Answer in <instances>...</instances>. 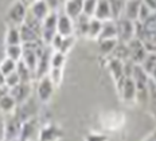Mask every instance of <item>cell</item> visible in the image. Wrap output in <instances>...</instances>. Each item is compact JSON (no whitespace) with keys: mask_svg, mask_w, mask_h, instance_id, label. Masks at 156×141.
<instances>
[{"mask_svg":"<svg viewBox=\"0 0 156 141\" xmlns=\"http://www.w3.org/2000/svg\"><path fill=\"white\" fill-rule=\"evenodd\" d=\"M140 5H141V0H125L122 18L128 19V20H132V22H136L137 20Z\"/></svg>","mask_w":156,"mask_h":141,"instance_id":"2e32d148","label":"cell"},{"mask_svg":"<svg viewBox=\"0 0 156 141\" xmlns=\"http://www.w3.org/2000/svg\"><path fill=\"white\" fill-rule=\"evenodd\" d=\"M5 93H8V89H7V87H0V98L4 96Z\"/></svg>","mask_w":156,"mask_h":141,"instance_id":"f35d334b","label":"cell"},{"mask_svg":"<svg viewBox=\"0 0 156 141\" xmlns=\"http://www.w3.org/2000/svg\"><path fill=\"white\" fill-rule=\"evenodd\" d=\"M57 20L58 12L51 11L46 18L42 20V30H41V41L44 46H50L54 37L57 35Z\"/></svg>","mask_w":156,"mask_h":141,"instance_id":"6da1fadb","label":"cell"},{"mask_svg":"<svg viewBox=\"0 0 156 141\" xmlns=\"http://www.w3.org/2000/svg\"><path fill=\"white\" fill-rule=\"evenodd\" d=\"M74 42H76V35H73V37H67V38H63L62 39V44H61V48L59 51L63 52V54H67L71 47L74 46Z\"/></svg>","mask_w":156,"mask_h":141,"instance_id":"836d02e7","label":"cell"},{"mask_svg":"<svg viewBox=\"0 0 156 141\" xmlns=\"http://www.w3.org/2000/svg\"><path fill=\"white\" fill-rule=\"evenodd\" d=\"M8 116L9 117L4 122V139H5V141H15V140H18V137H19L22 121L15 113L8 114Z\"/></svg>","mask_w":156,"mask_h":141,"instance_id":"ba28073f","label":"cell"},{"mask_svg":"<svg viewBox=\"0 0 156 141\" xmlns=\"http://www.w3.org/2000/svg\"><path fill=\"white\" fill-rule=\"evenodd\" d=\"M4 42H5V46L22 44V38H20L19 27H16V26H8L7 32H5Z\"/></svg>","mask_w":156,"mask_h":141,"instance_id":"7402d4cb","label":"cell"},{"mask_svg":"<svg viewBox=\"0 0 156 141\" xmlns=\"http://www.w3.org/2000/svg\"><path fill=\"white\" fill-rule=\"evenodd\" d=\"M97 2L98 0H83V5H82V14L93 18L94 12H96V7H97Z\"/></svg>","mask_w":156,"mask_h":141,"instance_id":"1f68e13d","label":"cell"},{"mask_svg":"<svg viewBox=\"0 0 156 141\" xmlns=\"http://www.w3.org/2000/svg\"><path fill=\"white\" fill-rule=\"evenodd\" d=\"M108 70L110 75H112L113 81H115L116 86H119V83L124 79V61L117 59V58H110L108 62Z\"/></svg>","mask_w":156,"mask_h":141,"instance_id":"5bb4252c","label":"cell"},{"mask_svg":"<svg viewBox=\"0 0 156 141\" xmlns=\"http://www.w3.org/2000/svg\"><path fill=\"white\" fill-rule=\"evenodd\" d=\"M0 87H5V75L0 71Z\"/></svg>","mask_w":156,"mask_h":141,"instance_id":"8d00e7d4","label":"cell"},{"mask_svg":"<svg viewBox=\"0 0 156 141\" xmlns=\"http://www.w3.org/2000/svg\"><path fill=\"white\" fill-rule=\"evenodd\" d=\"M141 67L144 69L145 73H147L149 77H151V74L156 70V51H154V52H148L147 57H145V59L143 61Z\"/></svg>","mask_w":156,"mask_h":141,"instance_id":"4316f807","label":"cell"},{"mask_svg":"<svg viewBox=\"0 0 156 141\" xmlns=\"http://www.w3.org/2000/svg\"><path fill=\"white\" fill-rule=\"evenodd\" d=\"M104 39H117V26L115 20L102 22V28L97 42L104 41Z\"/></svg>","mask_w":156,"mask_h":141,"instance_id":"d6986e66","label":"cell"},{"mask_svg":"<svg viewBox=\"0 0 156 141\" xmlns=\"http://www.w3.org/2000/svg\"><path fill=\"white\" fill-rule=\"evenodd\" d=\"M116 26H117V39L121 43H128L129 41H132L135 38L136 32H135V22L128 20L125 18H120L117 19Z\"/></svg>","mask_w":156,"mask_h":141,"instance_id":"277c9868","label":"cell"},{"mask_svg":"<svg viewBox=\"0 0 156 141\" xmlns=\"http://www.w3.org/2000/svg\"><path fill=\"white\" fill-rule=\"evenodd\" d=\"M82 5L83 0H66L63 4V12L73 20L82 14Z\"/></svg>","mask_w":156,"mask_h":141,"instance_id":"e0dca14e","label":"cell"},{"mask_svg":"<svg viewBox=\"0 0 156 141\" xmlns=\"http://www.w3.org/2000/svg\"><path fill=\"white\" fill-rule=\"evenodd\" d=\"M28 12H30L35 19H38L39 22H42L51 12V9L48 8V5L43 2V0H37V2L32 3L30 7H28Z\"/></svg>","mask_w":156,"mask_h":141,"instance_id":"9a60e30c","label":"cell"},{"mask_svg":"<svg viewBox=\"0 0 156 141\" xmlns=\"http://www.w3.org/2000/svg\"><path fill=\"white\" fill-rule=\"evenodd\" d=\"M93 18L98 19V20H101V22L113 20L112 19V12H110L109 0H98V2H97L96 12H94Z\"/></svg>","mask_w":156,"mask_h":141,"instance_id":"ac0fdd59","label":"cell"},{"mask_svg":"<svg viewBox=\"0 0 156 141\" xmlns=\"http://www.w3.org/2000/svg\"><path fill=\"white\" fill-rule=\"evenodd\" d=\"M22 2H23L24 4L27 5V7H30V5L32 4V3H35V2H37V0H22Z\"/></svg>","mask_w":156,"mask_h":141,"instance_id":"ab89813d","label":"cell"},{"mask_svg":"<svg viewBox=\"0 0 156 141\" xmlns=\"http://www.w3.org/2000/svg\"><path fill=\"white\" fill-rule=\"evenodd\" d=\"M101 28H102V22L96 18H92L89 22V27H87L86 38L92 39V41H97L100 37V32H101Z\"/></svg>","mask_w":156,"mask_h":141,"instance_id":"603a6c76","label":"cell"},{"mask_svg":"<svg viewBox=\"0 0 156 141\" xmlns=\"http://www.w3.org/2000/svg\"><path fill=\"white\" fill-rule=\"evenodd\" d=\"M144 141H156V132H154V133H151L149 136L145 139Z\"/></svg>","mask_w":156,"mask_h":141,"instance_id":"74e56055","label":"cell"},{"mask_svg":"<svg viewBox=\"0 0 156 141\" xmlns=\"http://www.w3.org/2000/svg\"><path fill=\"white\" fill-rule=\"evenodd\" d=\"M43 2L48 5V8H50L51 11L59 12L58 9H59V7H61V0H43Z\"/></svg>","mask_w":156,"mask_h":141,"instance_id":"d590c367","label":"cell"},{"mask_svg":"<svg viewBox=\"0 0 156 141\" xmlns=\"http://www.w3.org/2000/svg\"><path fill=\"white\" fill-rule=\"evenodd\" d=\"M16 73L19 74L22 82H31L32 77H34V73H32L22 61H19L18 65H16Z\"/></svg>","mask_w":156,"mask_h":141,"instance_id":"f1b7e54d","label":"cell"},{"mask_svg":"<svg viewBox=\"0 0 156 141\" xmlns=\"http://www.w3.org/2000/svg\"><path fill=\"white\" fill-rule=\"evenodd\" d=\"M85 141H108V136L104 133H98V132H92L86 136Z\"/></svg>","mask_w":156,"mask_h":141,"instance_id":"e575fe53","label":"cell"},{"mask_svg":"<svg viewBox=\"0 0 156 141\" xmlns=\"http://www.w3.org/2000/svg\"><path fill=\"white\" fill-rule=\"evenodd\" d=\"M117 43H119V39H104V41H98L100 52L102 55H112Z\"/></svg>","mask_w":156,"mask_h":141,"instance_id":"484cf974","label":"cell"},{"mask_svg":"<svg viewBox=\"0 0 156 141\" xmlns=\"http://www.w3.org/2000/svg\"><path fill=\"white\" fill-rule=\"evenodd\" d=\"M39 133V126H38V120L35 117L27 118L22 122L20 132H19L18 141H28L34 140L35 134Z\"/></svg>","mask_w":156,"mask_h":141,"instance_id":"30bf717a","label":"cell"},{"mask_svg":"<svg viewBox=\"0 0 156 141\" xmlns=\"http://www.w3.org/2000/svg\"><path fill=\"white\" fill-rule=\"evenodd\" d=\"M101 128L109 132H116L120 130L125 124V116L120 111H106L100 118Z\"/></svg>","mask_w":156,"mask_h":141,"instance_id":"3957f363","label":"cell"},{"mask_svg":"<svg viewBox=\"0 0 156 141\" xmlns=\"http://www.w3.org/2000/svg\"><path fill=\"white\" fill-rule=\"evenodd\" d=\"M16 108H18V104L14 100V97L9 93H5L4 96L0 98V113L3 114H12L15 113Z\"/></svg>","mask_w":156,"mask_h":141,"instance_id":"44dd1931","label":"cell"},{"mask_svg":"<svg viewBox=\"0 0 156 141\" xmlns=\"http://www.w3.org/2000/svg\"><path fill=\"white\" fill-rule=\"evenodd\" d=\"M155 2H156V0H155Z\"/></svg>","mask_w":156,"mask_h":141,"instance_id":"7bdbcfd3","label":"cell"},{"mask_svg":"<svg viewBox=\"0 0 156 141\" xmlns=\"http://www.w3.org/2000/svg\"><path fill=\"white\" fill-rule=\"evenodd\" d=\"M121 100L126 104L136 102V82L132 77H124V79L117 86Z\"/></svg>","mask_w":156,"mask_h":141,"instance_id":"8992f818","label":"cell"},{"mask_svg":"<svg viewBox=\"0 0 156 141\" xmlns=\"http://www.w3.org/2000/svg\"><path fill=\"white\" fill-rule=\"evenodd\" d=\"M57 34L63 38L73 37L76 34V27H74V20L69 18L65 12H58V20H57Z\"/></svg>","mask_w":156,"mask_h":141,"instance_id":"9c48e42d","label":"cell"},{"mask_svg":"<svg viewBox=\"0 0 156 141\" xmlns=\"http://www.w3.org/2000/svg\"><path fill=\"white\" fill-rule=\"evenodd\" d=\"M54 90H55V86H54L53 82H51L48 75H44V77H42L38 79L37 96H38V100L41 101V102H43V104L48 102V101L51 100V97H53Z\"/></svg>","mask_w":156,"mask_h":141,"instance_id":"52a82bcc","label":"cell"},{"mask_svg":"<svg viewBox=\"0 0 156 141\" xmlns=\"http://www.w3.org/2000/svg\"><path fill=\"white\" fill-rule=\"evenodd\" d=\"M19 31H20L22 44H24V43H32V42L41 41V35H39L35 30H32L30 26H27L26 23H23L22 26H19Z\"/></svg>","mask_w":156,"mask_h":141,"instance_id":"ffe728a7","label":"cell"},{"mask_svg":"<svg viewBox=\"0 0 156 141\" xmlns=\"http://www.w3.org/2000/svg\"><path fill=\"white\" fill-rule=\"evenodd\" d=\"M126 46H128V51H129V59L135 65H141L148 54L144 43L139 38H133L132 41H129L126 43Z\"/></svg>","mask_w":156,"mask_h":141,"instance_id":"5b68a950","label":"cell"},{"mask_svg":"<svg viewBox=\"0 0 156 141\" xmlns=\"http://www.w3.org/2000/svg\"><path fill=\"white\" fill-rule=\"evenodd\" d=\"M8 93L14 97L18 105L23 104L31 96V82H20L19 85L8 89Z\"/></svg>","mask_w":156,"mask_h":141,"instance_id":"7c38bea8","label":"cell"},{"mask_svg":"<svg viewBox=\"0 0 156 141\" xmlns=\"http://www.w3.org/2000/svg\"><path fill=\"white\" fill-rule=\"evenodd\" d=\"M28 141H39L38 139H34V140H28Z\"/></svg>","mask_w":156,"mask_h":141,"instance_id":"60d3db41","label":"cell"},{"mask_svg":"<svg viewBox=\"0 0 156 141\" xmlns=\"http://www.w3.org/2000/svg\"><path fill=\"white\" fill-rule=\"evenodd\" d=\"M47 75L50 77V79L54 83V86L58 87L61 83H62V79H63V69H50V71H48Z\"/></svg>","mask_w":156,"mask_h":141,"instance_id":"4dcf8cb0","label":"cell"},{"mask_svg":"<svg viewBox=\"0 0 156 141\" xmlns=\"http://www.w3.org/2000/svg\"><path fill=\"white\" fill-rule=\"evenodd\" d=\"M66 55L67 54L53 50L50 57V69H63L66 63Z\"/></svg>","mask_w":156,"mask_h":141,"instance_id":"cb8c5ba5","label":"cell"},{"mask_svg":"<svg viewBox=\"0 0 156 141\" xmlns=\"http://www.w3.org/2000/svg\"><path fill=\"white\" fill-rule=\"evenodd\" d=\"M62 137V130L55 124L48 122L46 125L39 128L38 140L39 141H59Z\"/></svg>","mask_w":156,"mask_h":141,"instance_id":"8fae6325","label":"cell"},{"mask_svg":"<svg viewBox=\"0 0 156 141\" xmlns=\"http://www.w3.org/2000/svg\"><path fill=\"white\" fill-rule=\"evenodd\" d=\"M51 52H53V50H51L50 46H46L44 47L43 52L41 54V57H39L38 59V65H37V69H35V73L34 75L38 78H42L44 77V75L48 74V71H50V57H51Z\"/></svg>","mask_w":156,"mask_h":141,"instance_id":"4fadbf2b","label":"cell"},{"mask_svg":"<svg viewBox=\"0 0 156 141\" xmlns=\"http://www.w3.org/2000/svg\"><path fill=\"white\" fill-rule=\"evenodd\" d=\"M16 65H18V62H15V61L5 57L4 59L2 61V63H0V71L4 75H8L16 70Z\"/></svg>","mask_w":156,"mask_h":141,"instance_id":"f546056e","label":"cell"},{"mask_svg":"<svg viewBox=\"0 0 156 141\" xmlns=\"http://www.w3.org/2000/svg\"><path fill=\"white\" fill-rule=\"evenodd\" d=\"M20 82H22L20 81V77H19V74L16 73V70L14 71V73L5 75V87H7V89H11V87H14V86H16V85H19Z\"/></svg>","mask_w":156,"mask_h":141,"instance_id":"d6a6232c","label":"cell"},{"mask_svg":"<svg viewBox=\"0 0 156 141\" xmlns=\"http://www.w3.org/2000/svg\"><path fill=\"white\" fill-rule=\"evenodd\" d=\"M23 55V44H14V46H5V57L9 59L19 62Z\"/></svg>","mask_w":156,"mask_h":141,"instance_id":"d4e9b609","label":"cell"},{"mask_svg":"<svg viewBox=\"0 0 156 141\" xmlns=\"http://www.w3.org/2000/svg\"><path fill=\"white\" fill-rule=\"evenodd\" d=\"M28 12V7L24 4L22 0H16L14 2L9 8L7 9V15H5V19L8 22V26H22L26 20V16H27Z\"/></svg>","mask_w":156,"mask_h":141,"instance_id":"7a4b0ae2","label":"cell"},{"mask_svg":"<svg viewBox=\"0 0 156 141\" xmlns=\"http://www.w3.org/2000/svg\"><path fill=\"white\" fill-rule=\"evenodd\" d=\"M124 4H125V0H109L110 12H112V19L113 20H117V19H120L122 16Z\"/></svg>","mask_w":156,"mask_h":141,"instance_id":"83f0119b","label":"cell"},{"mask_svg":"<svg viewBox=\"0 0 156 141\" xmlns=\"http://www.w3.org/2000/svg\"><path fill=\"white\" fill-rule=\"evenodd\" d=\"M65 2H66V0H65Z\"/></svg>","mask_w":156,"mask_h":141,"instance_id":"b9f144b4","label":"cell"}]
</instances>
